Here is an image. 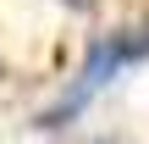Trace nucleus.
I'll return each instance as SVG.
<instances>
[{
  "label": "nucleus",
  "mask_w": 149,
  "mask_h": 144,
  "mask_svg": "<svg viewBox=\"0 0 149 144\" xmlns=\"http://www.w3.org/2000/svg\"><path fill=\"white\" fill-rule=\"evenodd\" d=\"M144 55H149V22H144V28H133V33H105V39L88 50L83 72H77V83H72V94H66L61 105H50V111L39 117V128H61L66 117H77V111L94 100V89H105V83H111V72H116V67L144 61Z\"/></svg>",
  "instance_id": "1"
},
{
  "label": "nucleus",
  "mask_w": 149,
  "mask_h": 144,
  "mask_svg": "<svg viewBox=\"0 0 149 144\" xmlns=\"http://www.w3.org/2000/svg\"><path fill=\"white\" fill-rule=\"evenodd\" d=\"M66 6H72V11H94V0H66Z\"/></svg>",
  "instance_id": "2"
},
{
  "label": "nucleus",
  "mask_w": 149,
  "mask_h": 144,
  "mask_svg": "<svg viewBox=\"0 0 149 144\" xmlns=\"http://www.w3.org/2000/svg\"><path fill=\"white\" fill-rule=\"evenodd\" d=\"M105 144H111V139H105Z\"/></svg>",
  "instance_id": "3"
}]
</instances>
